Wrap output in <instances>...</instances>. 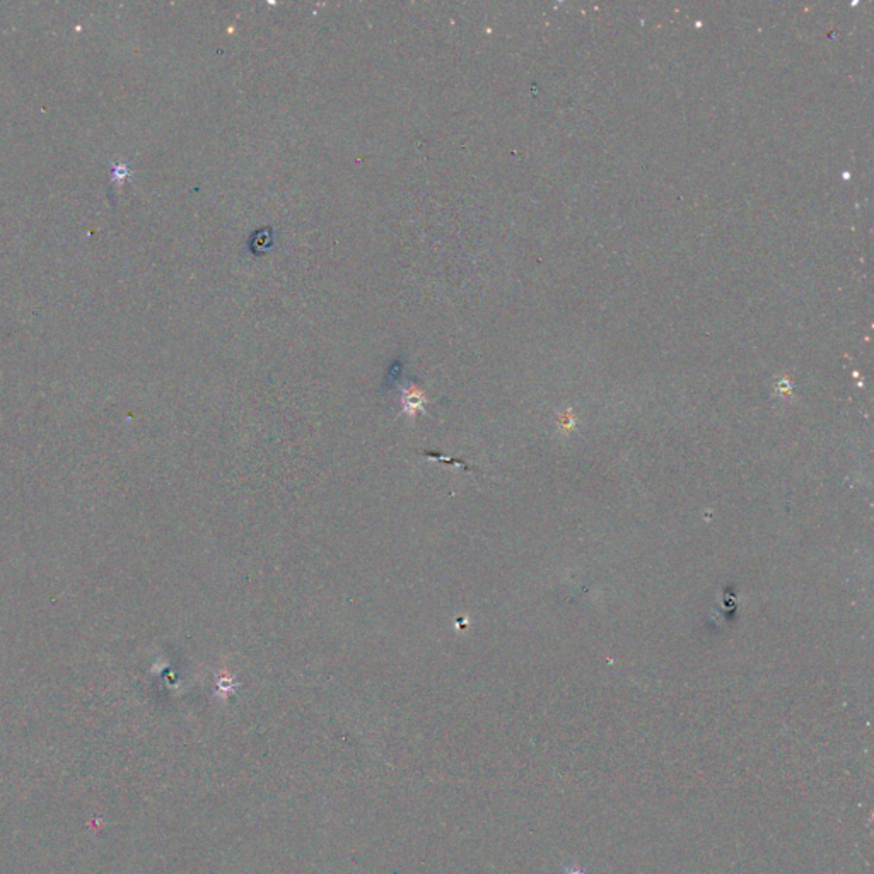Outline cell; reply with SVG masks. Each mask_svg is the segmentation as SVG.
<instances>
[{
    "label": "cell",
    "mask_w": 874,
    "mask_h": 874,
    "mask_svg": "<svg viewBox=\"0 0 874 874\" xmlns=\"http://www.w3.org/2000/svg\"><path fill=\"white\" fill-rule=\"evenodd\" d=\"M424 456H427L429 459H437V461H442V463H453V465H459V466H463V468H465V470H470V466H468L465 461H461V459H451V458H446L444 454L432 453V451H424Z\"/></svg>",
    "instance_id": "cell-2"
},
{
    "label": "cell",
    "mask_w": 874,
    "mask_h": 874,
    "mask_svg": "<svg viewBox=\"0 0 874 874\" xmlns=\"http://www.w3.org/2000/svg\"><path fill=\"white\" fill-rule=\"evenodd\" d=\"M429 403H430L429 396L425 395L419 386L410 384L408 388H405L403 395H401V413H405L408 419H415L417 413H424V415H427V410H425V407H427Z\"/></svg>",
    "instance_id": "cell-1"
}]
</instances>
